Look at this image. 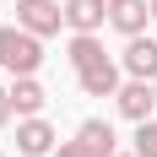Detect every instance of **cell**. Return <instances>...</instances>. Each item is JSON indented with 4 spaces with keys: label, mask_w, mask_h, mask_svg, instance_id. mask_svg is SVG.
Masks as SVG:
<instances>
[{
    "label": "cell",
    "mask_w": 157,
    "mask_h": 157,
    "mask_svg": "<svg viewBox=\"0 0 157 157\" xmlns=\"http://www.w3.org/2000/svg\"><path fill=\"white\" fill-rule=\"evenodd\" d=\"M0 65L16 71V76H33L44 65V38L27 27H0Z\"/></svg>",
    "instance_id": "6da1fadb"
},
{
    "label": "cell",
    "mask_w": 157,
    "mask_h": 157,
    "mask_svg": "<svg viewBox=\"0 0 157 157\" xmlns=\"http://www.w3.org/2000/svg\"><path fill=\"white\" fill-rule=\"evenodd\" d=\"M60 22H65V6H60V0H16V27L49 38V33H60Z\"/></svg>",
    "instance_id": "7a4b0ae2"
},
{
    "label": "cell",
    "mask_w": 157,
    "mask_h": 157,
    "mask_svg": "<svg viewBox=\"0 0 157 157\" xmlns=\"http://www.w3.org/2000/svg\"><path fill=\"white\" fill-rule=\"evenodd\" d=\"M114 103H119V114H125V119H136V125H141V119H152L157 92H152V81H136V76H130L125 87L114 92Z\"/></svg>",
    "instance_id": "3957f363"
},
{
    "label": "cell",
    "mask_w": 157,
    "mask_h": 157,
    "mask_svg": "<svg viewBox=\"0 0 157 157\" xmlns=\"http://www.w3.org/2000/svg\"><path fill=\"white\" fill-rule=\"evenodd\" d=\"M54 146H60V141H54V130H49L38 114L16 125V152H22V157H44V152H54Z\"/></svg>",
    "instance_id": "277c9868"
},
{
    "label": "cell",
    "mask_w": 157,
    "mask_h": 157,
    "mask_svg": "<svg viewBox=\"0 0 157 157\" xmlns=\"http://www.w3.org/2000/svg\"><path fill=\"white\" fill-rule=\"evenodd\" d=\"M76 81H81L87 98H114V92H119V65H114V60H98V65H87V71H76Z\"/></svg>",
    "instance_id": "5b68a950"
},
{
    "label": "cell",
    "mask_w": 157,
    "mask_h": 157,
    "mask_svg": "<svg viewBox=\"0 0 157 157\" xmlns=\"http://www.w3.org/2000/svg\"><path fill=\"white\" fill-rule=\"evenodd\" d=\"M146 16H152V6H146V0H109V27H119L125 38L146 33Z\"/></svg>",
    "instance_id": "8992f818"
},
{
    "label": "cell",
    "mask_w": 157,
    "mask_h": 157,
    "mask_svg": "<svg viewBox=\"0 0 157 157\" xmlns=\"http://www.w3.org/2000/svg\"><path fill=\"white\" fill-rule=\"evenodd\" d=\"M125 71L136 81H157V38H130V49H125Z\"/></svg>",
    "instance_id": "52a82bcc"
},
{
    "label": "cell",
    "mask_w": 157,
    "mask_h": 157,
    "mask_svg": "<svg viewBox=\"0 0 157 157\" xmlns=\"http://www.w3.org/2000/svg\"><path fill=\"white\" fill-rule=\"evenodd\" d=\"M65 22L76 33H98L109 22V0H65Z\"/></svg>",
    "instance_id": "ba28073f"
},
{
    "label": "cell",
    "mask_w": 157,
    "mask_h": 157,
    "mask_svg": "<svg viewBox=\"0 0 157 157\" xmlns=\"http://www.w3.org/2000/svg\"><path fill=\"white\" fill-rule=\"evenodd\" d=\"M44 103H49V98H44V87H38L33 76H16V81H11V109L22 114V119H33Z\"/></svg>",
    "instance_id": "9c48e42d"
},
{
    "label": "cell",
    "mask_w": 157,
    "mask_h": 157,
    "mask_svg": "<svg viewBox=\"0 0 157 157\" xmlns=\"http://www.w3.org/2000/svg\"><path fill=\"white\" fill-rule=\"evenodd\" d=\"M76 141H87L92 157H114V125L109 119H87V125L76 130Z\"/></svg>",
    "instance_id": "30bf717a"
},
{
    "label": "cell",
    "mask_w": 157,
    "mask_h": 157,
    "mask_svg": "<svg viewBox=\"0 0 157 157\" xmlns=\"http://www.w3.org/2000/svg\"><path fill=\"white\" fill-rule=\"evenodd\" d=\"M65 60L76 65V71H87V65H98V60H109V54H103V44H98L92 33H76V38H71V49H65Z\"/></svg>",
    "instance_id": "8fae6325"
},
{
    "label": "cell",
    "mask_w": 157,
    "mask_h": 157,
    "mask_svg": "<svg viewBox=\"0 0 157 157\" xmlns=\"http://www.w3.org/2000/svg\"><path fill=\"white\" fill-rule=\"evenodd\" d=\"M136 157H157V125H152V119L136 125Z\"/></svg>",
    "instance_id": "7c38bea8"
},
{
    "label": "cell",
    "mask_w": 157,
    "mask_h": 157,
    "mask_svg": "<svg viewBox=\"0 0 157 157\" xmlns=\"http://www.w3.org/2000/svg\"><path fill=\"white\" fill-rule=\"evenodd\" d=\"M54 157H92V152H87V141H60Z\"/></svg>",
    "instance_id": "4fadbf2b"
},
{
    "label": "cell",
    "mask_w": 157,
    "mask_h": 157,
    "mask_svg": "<svg viewBox=\"0 0 157 157\" xmlns=\"http://www.w3.org/2000/svg\"><path fill=\"white\" fill-rule=\"evenodd\" d=\"M11 114H16V109H11V87H0V130L11 125Z\"/></svg>",
    "instance_id": "5bb4252c"
},
{
    "label": "cell",
    "mask_w": 157,
    "mask_h": 157,
    "mask_svg": "<svg viewBox=\"0 0 157 157\" xmlns=\"http://www.w3.org/2000/svg\"><path fill=\"white\" fill-rule=\"evenodd\" d=\"M146 6H152V16H157V0H146Z\"/></svg>",
    "instance_id": "9a60e30c"
},
{
    "label": "cell",
    "mask_w": 157,
    "mask_h": 157,
    "mask_svg": "<svg viewBox=\"0 0 157 157\" xmlns=\"http://www.w3.org/2000/svg\"><path fill=\"white\" fill-rule=\"evenodd\" d=\"M114 157H136V152H114Z\"/></svg>",
    "instance_id": "2e32d148"
},
{
    "label": "cell",
    "mask_w": 157,
    "mask_h": 157,
    "mask_svg": "<svg viewBox=\"0 0 157 157\" xmlns=\"http://www.w3.org/2000/svg\"><path fill=\"white\" fill-rule=\"evenodd\" d=\"M152 92H157V81H152Z\"/></svg>",
    "instance_id": "e0dca14e"
}]
</instances>
